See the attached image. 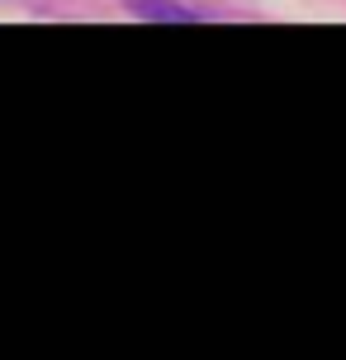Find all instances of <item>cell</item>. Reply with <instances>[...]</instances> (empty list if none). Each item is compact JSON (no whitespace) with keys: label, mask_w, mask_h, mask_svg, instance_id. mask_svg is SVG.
Segmentation results:
<instances>
[{"label":"cell","mask_w":346,"mask_h":360,"mask_svg":"<svg viewBox=\"0 0 346 360\" xmlns=\"http://www.w3.org/2000/svg\"><path fill=\"white\" fill-rule=\"evenodd\" d=\"M128 15L138 19H157V24H195V10L190 5H181V0H124Z\"/></svg>","instance_id":"1"}]
</instances>
